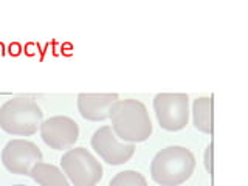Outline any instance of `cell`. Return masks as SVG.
<instances>
[{
	"mask_svg": "<svg viewBox=\"0 0 248 186\" xmlns=\"http://www.w3.org/2000/svg\"><path fill=\"white\" fill-rule=\"evenodd\" d=\"M112 130L123 143H141L152 134V121L146 106L137 99H118L110 110Z\"/></svg>",
	"mask_w": 248,
	"mask_h": 186,
	"instance_id": "cell-1",
	"label": "cell"
},
{
	"mask_svg": "<svg viewBox=\"0 0 248 186\" xmlns=\"http://www.w3.org/2000/svg\"><path fill=\"white\" fill-rule=\"evenodd\" d=\"M194 169L196 158L189 149L183 146H168L154 157L151 175L154 182L161 186H180L189 180Z\"/></svg>",
	"mask_w": 248,
	"mask_h": 186,
	"instance_id": "cell-2",
	"label": "cell"
},
{
	"mask_svg": "<svg viewBox=\"0 0 248 186\" xmlns=\"http://www.w3.org/2000/svg\"><path fill=\"white\" fill-rule=\"evenodd\" d=\"M44 112L33 98H13L0 107V127L6 134L30 137L41 127Z\"/></svg>",
	"mask_w": 248,
	"mask_h": 186,
	"instance_id": "cell-3",
	"label": "cell"
},
{
	"mask_svg": "<svg viewBox=\"0 0 248 186\" xmlns=\"http://www.w3.org/2000/svg\"><path fill=\"white\" fill-rule=\"evenodd\" d=\"M61 166L73 186H96L104 172L101 163L85 147L67 151L61 158Z\"/></svg>",
	"mask_w": 248,
	"mask_h": 186,
	"instance_id": "cell-4",
	"label": "cell"
},
{
	"mask_svg": "<svg viewBox=\"0 0 248 186\" xmlns=\"http://www.w3.org/2000/svg\"><path fill=\"white\" fill-rule=\"evenodd\" d=\"M154 110L165 130H182L189 120V98L183 93H158L154 99Z\"/></svg>",
	"mask_w": 248,
	"mask_h": 186,
	"instance_id": "cell-5",
	"label": "cell"
},
{
	"mask_svg": "<svg viewBox=\"0 0 248 186\" xmlns=\"http://www.w3.org/2000/svg\"><path fill=\"white\" fill-rule=\"evenodd\" d=\"M2 161L10 172L28 175L31 168L42 161V152L27 140H11L2 151Z\"/></svg>",
	"mask_w": 248,
	"mask_h": 186,
	"instance_id": "cell-6",
	"label": "cell"
},
{
	"mask_svg": "<svg viewBox=\"0 0 248 186\" xmlns=\"http://www.w3.org/2000/svg\"><path fill=\"white\" fill-rule=\"evenodd\" d=\"M92 147L107 165L120 166L127 163L135 154V144L120 143L110 126L99 127L92 137Z\"/></svg>",
	"mask_w": 248,
	"mask_h": 186,
	"instance_id": "cell-7",
	"label": "cell"
},
{
	"mask_svg": "<svg viewBox=\"0 0 248 186\" xmlns=\"http://www.w3.org/2000/svg\"><path fill=\"white\" fill-rule=\"evenodd\" d=\"M41 137L44 143L51 149H70L79 138V126L68 116H51L41 123Z\"/></svg>",
	"mask_w": 248,
	"mask_h": 186,
	"instance_id": "cell-8",
	"label": "cell"
},
{
	"mask_svg": "<svg viewBox=\"0 0 248 186\" xmlns=\"http://www.w3.org/2000/svg\"><path fill=\"white\" fill-rule=\"evenodd\" d=\"M116 101V93H81L78 96V108L85 120L104 121L110 118V110Z\"/></svg>",
	"mask_w": 248,
	"mask_h": 186,
	"instance_id": "cell-9",
	"label": "cell"
},
{
	"mask_svg": "<svg viewBox=\"0 0 248 186\" xmlns=\"http://www.w3.org/2000/svg\"><path fill=\"white\" fill-rule=\"evenodd\" d=\"M28 175L41 186H70L62 170L48 163H37L31 168Z\"/></svg>",
	"mask_w": 248,
	"mask_h": 186,
	"instance_id": "cell-10",
	"label": "cell"
},
{
	"mask_svg": "<svg viewBox=\"0 0 248 186\" xmlns=\"http://www.w3.org/2000/svg\"><path fill=\"white\" fill-rule=\"evenodd\" d=\"M194 126L203 134L213 135V96L211 98H197L192 106Z\"/></svg>",
	"mask_w": 248,
	"mask_h": 186,
	"instance_id": "cell-11",
	"label": "cell"
},
{
	"mask_svg": "<svg viewBox=\"0 0 248 186\" xmlns=\"http://www.w3.org/2000/svg\"><path fill=\"white\" fill-rule=\"evenodd\" d=\"M108 186H147V182L137 170H123L112 178Z\"/></svg>",
	"mask_w": 248,
	"mask_h": 186,
	"instance_id": "cell-12",
	"label": "cell"
},
{
	"mask_svg": "<svg viewBox=\"0 0 248 186\" xmlns=\"http://www.w3.org/2000/svg\"><path fill=\"white\" fill-rule=\"evenodd\" d=\"M13 186H25V185H13Z\"/></svg>",
	"mask_w": 248,
	"mask_h": 186,
	"instance_id": "cell-13",
	"label": "cell"
}]
</instances>
